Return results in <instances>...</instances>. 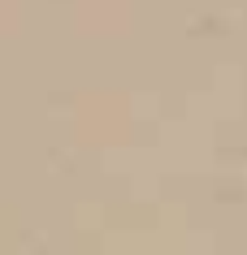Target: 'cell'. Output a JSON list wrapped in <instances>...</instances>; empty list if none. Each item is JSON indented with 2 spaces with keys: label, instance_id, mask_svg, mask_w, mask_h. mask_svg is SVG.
Here are the masks:
<instances>
[]
</instances>
